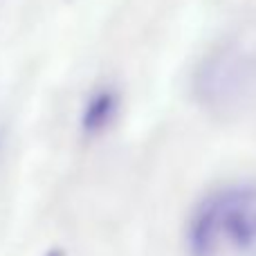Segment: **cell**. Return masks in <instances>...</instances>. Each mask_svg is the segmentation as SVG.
Instances as JSON below:
<instances>
[{
  "instance_id": "cell-1",
  "label": "cell",
  "mask_w": 256,
  "mask_h": 256,
  "mask_svg": "<svg viewBox=\"0 0 256 256\" xmlns=\"http://www.w3.org/2000/svg\"><path fill=\"white\" fill-rule=\"evenodd\" d=\"M218 212L220 236L234 248L250 250L256 245V186L236 184L212 194Z\"/></svg>"
},
{
  "instance_id": "cell-2",
  "label": "cell",
  "mask_w": 256,
  "mask_h": 256,
  "mask_svg": "<svg viewBox=\"0 0 256 256\" xmlns=\"http://www.w3.org/2000/svg\"><path fill=\"white\" fill-rule=\"evenodd\" d=\"M248 81L250 76L243 56L236 50L225 48L214 52L200 66L196 86H198L202 99L225 106L230 102H238Z\"/></svg>"
},
{
  "instance_id": "cell-3",
  "label": "cell",
  "mask_w": 256,
  "mask_h": 256,
  "mask_svg": "<svg viewBox=\"0 0 256 256\" xmlns=\"http://www.w3.org/2000/svg\"><path fill=\"white\" fill-rule=\"evenodd\" d=\"M218 238H220L218 212H216V204H214V198L207 196L194 212L189 222V232H186L191 256H212L216 252Z\"/></svg>"
},
{
  "instance_id": "cell-4",
  "label": "cell",
  "mask_w": 256,
  "mask_h": 256,
  "mask_svg": "<svg viewBox=\"0 0 256 256\" xmlns=\"http://www.w3.org/2000/svg\"><path fill=\"white\" fill-rule=\"evenodd\" d=\"M117 94L112 90H102L94 97H90L88 106L84 110V117H81V126H84L86 132H99L104 130L108 124L112 122L117 112Z\"/></svg>"
},
{
  "instance_id": "cell-5",
  "label": "cell",
  "mask_w": 256,
  "mask_h": 256,
  "mask_svg": "<svg viewBox=\"0 0 256 256\" xmlns=\"http://www.w3.org/2000/svg\"><path fill=\"white\" fill-rule=\"evenodd\" d=\"M45 256H66V252H63V250H50Z\"/></svg>"
}]
</instances>
